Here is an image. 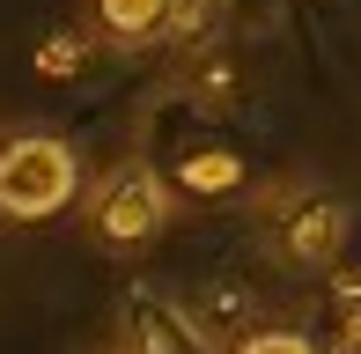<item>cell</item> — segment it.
Masks as SVG:
<instances>
[{"instance_id":"277c9868","label":"cell","mask_w":361,"mask_h":354,"mask_svg":"<svg viewBox=\"0 0 361 354\" xmlns=\"http://www.w3.org/2000/svg\"><path fill=\"white\" fill-rule=\"evenodd\" d=\"M118 354H214V340H207V325L177 295L140 288L118 310Z\"/></svg>"},{"instance_id":"30bf717a","label":"cell","mask_w":361,"mask_h":354,"mask_svg":"<svg viewBox=\"0 0 361 354\" xmlns=\"http://www.w3.org/2000/svg\"><path fill=\"white\" fill-rule=\"evenodd\" d=\"M236 354H317V340H302V332H243Z\"/></svg>"},{"instance_id":"52a82bcc","label":"cell","mask_w":361,"mask_h":354,"mask_svg":"<svg viewBox=\"0 0 361 354\" xmlns=\"http://www.w3.org/2000/svg\"><path fill=\"white\" fill-rule=\"evenodd\" d=\"M228 15V0H170V15H162V44H200L214 37Z\"/></svg>"},{"instance_id":"6da1fadb","label":"cell","mask_w":361,"mask_h":354,"mask_svg":"<svg viewBox=\"0 0 361 354\" xmlns=\"http://www.w3.org/2000/svg\"><path fill=\"white\" fill-rule=\"evenodd\" d=\"M81 192V155L59 133H15L0 140V214L8 221H44L74 207Z\"/></svg>"},{"instance_id":"7a4b0ae2","label":"cell","mask_w":361,"mask_h":354,"mask_svg":"<svg viewBox=\"0 0 361 354\" xmlns=\"http://www.w3.org/2000/svg\"><path fill=\"white\" fill-rule=\"evenodd\" d=\"M81 221H89V236L104 251H140L170 229V185H162L155 163H118V170L96 177Z\"/></svg>"},{"instance_id":"ba28073f","label":"cell","mask_w":361,"mask_h":354,"mask_svg":"<svg viewBox=\"0 0 361 354\" xmlns=\"http://www.w3.org/2000/svg\"><path fill=\"white\" fill-rule=\"evenodd\" d=\"M332 332H339V354H361V273H347L332 295Z\"/></svg>"},{"instance_id":"8992f818","label":"cell","mask_w":361,"mask_h":354,"mask_svg":"<svg viewBox=\"0 0 361 354\" xmlns=\"http://www.w3.org/2000/svg\"><path fill=\"white\" fill-rule=\"evenodd\" d=\"M162 185H185V192H200V200H221V192L243 185V155L236 148H185Z\"/></svg>"},{"instance_id":"5b68a950","label":"cell","mask_w":361,"mask_h":354,"mask_svg":"<svg viewBox=\"0 0 361 354\" xmlns=\"http://www.w3.org/2000/svg\"><path fill=\"white\" fill-rule=\"evenodd\" d=\"M162 15H170V0H89V23L104 44H162Z\"/></svg>"},{"instance_id":"9c48e42d","label":"cell","mask_w":361,"mask_h":354,"mask_svg":"<svg viewBox=\"0 0 361 354\" xmlns=\"http://www.w3.org/2000/svg\"><path fill=\"white\" fill-rule=\"evenodd\" d=\"M81 67H89V37H44L37 74H81Z\"/></svg>"},{"instance_id":"3957f363","label":"cell","mask_w":361,"mask_h":354,"mask_svg":"<svg viewBox=\"0 0 361 354\" xmlns=\"http://www.w3.org/2000/svg\"><path fill=\"white\" fill-rule=\"evenodd\" d=\"M347 200L339 192H324V185H288L281 200L266 207V244H273V259H288V266H302V273H324L347 251Z\"/></svg>"}]
</instances>
